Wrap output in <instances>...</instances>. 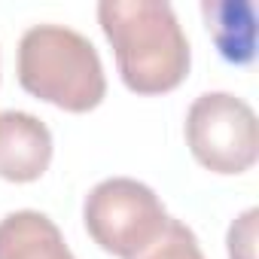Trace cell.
I'll list each match as a JSON object with an SVG mask.
<instances>
[{
  "label": "cell",
  "instance_id": "6da1fadb",
  "mask_svg": "<svg viewBox=\"0 0 259 259\" xmlns=\"http://www.w3.org/2000/svg\"><path fill=\"white\" fill-rule=\"evenodd\" d=\"M98 22L132 92L162 95L189 73V43L165 0H104L98 4Z\"/></svg>",
  "mask_w": 259,
  "mask_h": 259
},
{
  "label": "cell",
  "instance_id": "7a4b0ae2",
  "mask_svg": "<svg viewBox=\"0 0 259 259\" xmlns=\"http://www.w3.org/2000/svg\"><path fill=\"white\" fill-rule=\"evenodd\" d=\"M19 82L40 101L70 113L95 110L107 92L98 49L73 28L34 25L19 43Z\"/></svg>",
  "mask_w": 259,
  "mask_h": 259
},
{
  "label": "cell",
  "instance_id": "3957f363",
  "mask_svg": "<svg viewBox=\"0 0 259 259\" xmlns=\"http://www.w3.org/2000/svg\"><path fill=\"white\" fill-rule=\"evenodd\" d=\"M82 220L95 244L113 256L132 259L165 232L171 217L147 183L110 177L85 195Z\"/></svg>",
  "mask_w": 259,
  "mask_h": 259
},
{
  "label": "cell",
  "instance_id": "277c9868",
  "mask_svg": "<svg viewBox=\"0 0 259 259\" xmlns=\"http://www.w3.org/2000/svg\"><path fill=\"white\" fill-rule=\"evenodd\" d=\"M186 144L192 156L217 174H241L256 162V113L229 92H204L186 116Z\"/></svg>",
  "mask_w": 259,
  "mask_h": 259
},
{
  "label": "cell",
  "instance_id": "5b68a950",
  "mask_svg": "<svg viewBox=\"0 0 259 259\" xmlns=\"http://www.w3.org/2000/svg\"><path fill=\"white\" fill-rule=\"evenodd\" d=\"M52 162V135L46 122L25 110H0V177L31 183Z\"/></svg>",
  "mask_w": 259,
  "mask_h": 259
},
{
  "label": "cell",
  "instance_id": "8992f818",
  "mask_svg": "<svg viewBox=\"0 0 259 259\" xmlns=\"http://www.w3.org/2000/svg\"><path fill=\"white\" fill-rule=\"evenodd\" d=\"M0 259H76L58 226L40 210H16L0 220Z\"/></svg>",
  "mask_w": 259,
  "mask_h": 259
},
{
  "label": "cell",
  "instance_id": "52a82bcc",
  "mask_svg": "<svg viewBox=\"0 0 259 259\" xmlns=\"http://www.w3.org/2000/svg\"><path fill=\"white\" fill-rule=\"evenodd\" d=\"M207 31L220 55L232 64H247L256 55V13L247 0H207L201 7Z\"/></svg>",
  "mask_w": 259,
  "mask_h": 259
},
{
  "label": "cell",
  "instance_id": "ba28073f",
  "mask_svg": "<svg viewBox=\"0 0 259 259\" xmlns=\"http://www.w3.org/2000/svg\"><path fill=\"white\" fill-rule=\"evenodd\" d=\"M132 259H204V253L189 226H183L180 220H168L165 232Z\"/></svg>",
  "mask_w": 259,
  "mask_h": 259
},
{
  "label": "cell",
  "instance_id": "9c48e42d",
  "mask_svg": "<svg viewBox=\"0 0 259 259\" xmlns=\"http://www.w3.org/2000/svg\"><path fill=\"white\" fill-rule=\"evenodd\" d=\"M256 207L244 210L232 229H229V256L232 259H256V250H253V241H256Z\"/></svg>",
  "mask_w": 259,
  "mask_h": 259
}]
</instances>
